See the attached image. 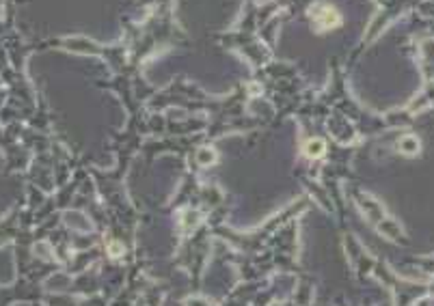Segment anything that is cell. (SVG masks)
Instances as JSON below:
<instances>
[{
  "label": "cell",
  "instance_id": "7a4b0ae2",
  "mask_svg": "<svg viewBox=\"0 0 434 306\" xmlns=\"http://www.w3.org/2000/svg\"><path fill=\"white\" fill-rule=\"evenodd\" d=\"M400 151L402 153H417L419 151V142L413 136H404L400 140Z\"/></svg>",
  "mask_w": 434,
  "mask_h": 306
},
{
  "label": "cell",
  "instance_id": "3957f363",
  "mask_svg": "<svg viewBox=\"0 0 434 306\" xmlns=\"http://www.w3.org/2000/svg\"><path fill=\"white\" fill-rule=\"evenodd\" d=\"M305 153L309 158H320L324 153V142L322 140H309L307 147H305Z\"/></svg>",
  "mask_w": 434,
  "mask_h": 306
},
{
  "label": "cell",
  "instance_id": "6da1fadb",
  "mask_svg": "<svg viewBox=\"0 0 434 306\" xmlns=\"http://www.w3.org/2000/svg\"><path fill=\"white\" fill-rule=\"evenodd\" d=\"M311 18H313L317 31H331V28L339 26V22H342L339 13L329 5H317L315 9H311Z\"/></svg>",
  "mask_w": 434,
  "mask_h": 306
}]
</instances>
